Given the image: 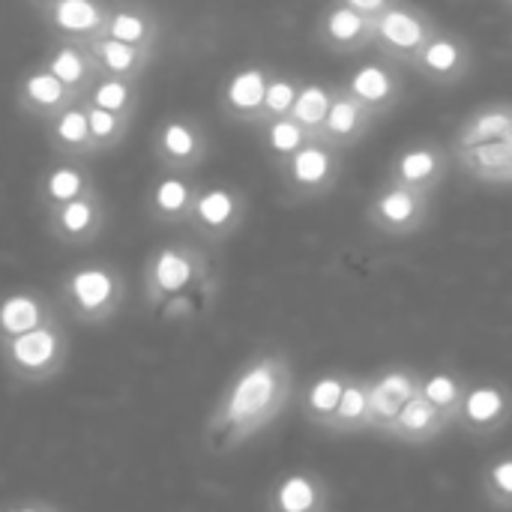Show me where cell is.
<instances>
[{"label": "cell", "instance_id": "6da1fadb", "mask_svg": "<svg viewBox=\"0 0 512 512\" xmlns=\"http://www.w3.org/2000/svg\"><path fill=\"white\" fill-rule=\"evenodd\" d=\"M294 399V366L282 348H261L237 366L213 402L201 444L210 456H228L273 426Z\"/></svg>", "mask_w": 512, "mask_h": 512}, {"label": "cell", "instance_id": "7a4b0ae2", "mask_svg": "<svg viewBox=\"0 0 512 512\" xmlns=\"http://www.w3.org/2000/svg\"><path fill=\"white\" fill-rule=\"evenodd\" d=\"M129 300V282L111 261H84L69 267L57 282V303L81 327H105Z\"/></svg>", "mask_w": 512, "mask_h": 512}, {"label": "cell", "instance_id": "3957f363", "mask_svg": "<svg viewBox=\"0 0 512 512\" xmlns=\"http://www.w3.org/2000/svg\"><path fill=\"white\" fill-rule=\"evenodd\" d=\"M213 261L201 240H174L156 246L141 267V294L150 309L210 285Z\"/></svg>", "mask_w": 512, "mask_h": 512}, {"label": "cell", "instance_id": "277c9868", "mask_svg": "<svg viewBox=\"0 0 512 512\" xmlns=\"http://www.w3.org/2000/svg\"><path fill=\"white\" fill-rule=\"evenodd\" d=\"M69 360H72V339L60 318L24 336L0 342V366L15 387L51 384L66 372Z\"/></svg>", "mask_w": 512, "mask_h": 512}, {"label": "cell", "instance_id": "5b68a950", "mask_svg": "<svg viewBox=\"0 0 512 512\" xmlns=\"http://www.w3.org/2000/svg\"><path fill=\"white\" fill-rule=\"evenodd\" d=\"M438 27L441 21L429 9H423L417 0H399L375 18L372 51L384 57L387 63L408 69V63L438 33Z\"/></svg>", "mask_w": 512, "mask_h": 512}, {"label": "cell", "instance_id": "8992f818", "mask_svg": "<svg viewBox=\"0 0 512 512\" xmlns=\"http://www.w3.org/2000/svg\"><path fill=\"white\" fill-rule=\"evenodd\" d=\"M432 207H435V195L396 186V183H381L378 192L366 204V225L378 237L408 240L429 225Z\"/></svg>", "mask_w": 512, "mask_h": 512}, {"label": "cell", "instance_id": "52a82bcc", "mask_svg": "<svg viewBox=\"0 0 512 512\" xmlns=\"http://www.w3.org/2000/svg\"><path fill=\"white\" fill-rule=\"evenodd\" d=\"M282 189L291 201H315L336 189L342 177V150L312 138L288 162L276 168Z\"/></svg>", "mask_w": 512, "mask_h": 512}, {"label": "cell", "instance_id": "ba28073f", "mask_svg": "<svg viewBox=\"0 0 512 512\" xmlns=\"http://www.w3.org/2000/svg\"><path fill=\"white\" fill-rule=\"evenodd\" d=\"M246 216H249V201L237 186L210 183V186H198L186 228L204 246H222L243 228Z\"/></svg>", "mask_w": 512, "mask_h": 512}, {"label": "cell", "instance_id": "9c48e42d", "mask_svg": "<svg viewBox=\"0 0 512 512\" xmlns=\"http://www.w3.org/2000/svg\"><path fill=\"white\" fill-rule=\"evenodd\" d=\"M150 147L162 171L195 174L210 156V132L195 114H171L156 126Z\"/></svg>", "mask_w": 512, "mask_h": 512}, {"label": "cell", "instance_id": "30bf717a", "mask_svg": "<svg viewBox=\"0 0 512 512\" xmlns=\"http://www.w3.org/2000/svg\"><path fill=\"white\" fill-rule=\"evenodd\" d=\"M474 63H477L474 45L462 33L441 24L438 33L408 63V69L417 78H423V81H429L435 87H453V84L465 81L474 72Z\"/></svg>", "mask_w": 512, "mask_h": 512}, {"label": "cell", "instance_id": "8fae6325", "mask_svg": "<svg viewBox=\"0 0 512 512\" xmlns=\"http://www.w3.org/2000/svg\"><path fill=\"white\" fill-rule=\"evenodd\" d=\"M450 165H453L450 147H444L441 141H432V138H420V141H411L393 153L384 183H396V186H408V189H417L426 195H438L441 183L450 174Z\"/></svg>", "mask_w": 512, "mask_h": 512}, {"label": "cell", "instance_id": "7c38bea8", "mask_svg": "<svg viewBox=\"0 0 512 512\" xmlns=\"http://www.w3.org/2000/svg\"><path fill=\"white\" fill-rule=\"evenodd\" d=\"M42 216H45V231L54 243L81 249V246L96 243L105 234L108 204H105V195L99 192V186H93L90 192H84Z\"/></svg>", "mask_w": 512, "mask_h": 512}, {"label": "cell", "instance_id": "4fadbf2b", "mask_svg": "<svg viewBox=\"0 0 512 512\" xmlns=\"http://www.w3.org/2000/svg\"><path fill=\"white\" fill-rule=\"evenodd\" d=\"M333 504L336 492L330 480L312 468L279 474L264 495V512H333Z\"/></svg>", "mask_w": 512, "mask_h": 512}, {"label": "cell", "instance_id": "5bb4252c", "mask_svg": "<svg viewBox=\"0 0 512 512\" xmlns=\"http://www.w3.org/2000/svg\"><path fill=\"white\" fill-rule=\"evenodd\" d=\"M512 423V390L501 381H471L456 426L471 438H492Z\"/></svg>", "mask_w": 512, "mask_h": 512}, {"label": "cell", "instance_id": "9a60e30c", "mask_svg": "<svg viewBox=\"0 0 512 512\" xmlns=\"http://www.w3.org/2000/svg\"><path fill=\"white\" fill-rule=\"evenodd\" d=\"M348 96H354L366 111H372L378 120L390 114L405 99V75L402 66L387 63L384 57L360 63L348 78L339 84Z\"/></svg>", "mask_w": 512, "mask_h": 512}, {"label": "cell", "instance_id": "2e32d148", "mask_svg": "<svg viewBox=\"0 0 512 512\" xmlns=\"http://www.w3.org/2000/svg\"><path fill=\"white\" fill-rule=\"evenodd\" d=\"M420 372L423 369L393 363L369 375V432L387 435L402 405L420 393Z\"/></svg>", "mask_w": 512, "mask_h": 512}, {"label": "cell", "instance_id": "e0dca14e", "mask_svg": "<svg viewBox=\"0 0 512 512\" xmlns=\"http://www.w3.org/2000/svg\"><path fill=\"white\" fill-rule=\"evenodd\" d=\"M372 30L375 18L357 12L342 0H327L318 12L312 39L330 54H360L372 48Z\"/></svg>", "mask_w": 512, "mask_h": 512}, {"label": "cell", "instance_id": "ac0fdd59", "mask_svg": "<svg viewBox=\"0 0 512 512\" xmlns=\"http://www.w3.org/2000/svg\"><path fill=\"white\" fill-rule=\"evenodd\" d=\"M270 72L261 63H246L237 66L219 90V114L231 123L240 126H258L261 123V108L270 84Z\"/></svg>", "mask_w": 512, "mask_h": 512}, {"label": "cell", "instance_id": "d6986e66", "mask_svg": "<svg viewBox=\"0 0 512 512\" xmlns=\"http://www.w3.org/2000/svg\"><path fill=\"white\" fill-rule=\"evenodd\" d=\"M111 12V0H54L51 6L36 9L39 21L54 39L87 42L102 36Z\"/></svg>", "mask_w": 512, "mask_h": 512}, {"label": "cell", "instance_id": "ffe728a7", "mask_svg": "<svg viewBox=\"0 0 512 512\" xmlns=\"http://www.w3.org/2000/svg\"><path fill=\"white\" fill-rule=\"evenodd\" d=\"M75 99H81V93H75L69 84H63L57 75H51L39 63L24 69L21 78L15 81V105L27 120H36V123H45L48 117H54Z\"/></svg>", "mask_w": 512, "mask_h": 512}, {"label": "cell", "instance_id": "44dd1931", "mask_svg": "<svg viewBox=\"0 0 512 512\" xmlns=\"http://www.w3.org/2000/svg\"><path fill=\"white\" fill-rule=\"evenodd\" d=\"M42 135H45V144L54 153V159H90V156H96L84 99H75L63 111L48 117L42 123Z\"/></svg>", "mask_w": 512, "mask_h": 512}, {"label": "cell", "instance_id": "7402d4cb", "mask_svg": "<svg viewBox=\"0 0 512 512\" xmlns=\"http://www.w3.org/2000/svg\"><path fill=\"white\" fill-rule=\"evenodd\" d=\"M102 36H111L126 45L156 54L162 42V18L144 0H111V12H108Z\"/></svg>", "mask_w": 512, "mask_h": 512}, {"label": "cell", "instance_id": "603a6c76", "mask_svg": "<svg viewBox=\"0 0 512 512\" xmlns=\"http://www.w3.org/2000/svg\"><path fill=\"white\" fill-rule=\"evenodd\" d=\"M378 123V117L372 111H366L354 96H348L339 84L333 90V102H330V111L324 117V126L318 132V141L336 147V150H354L369 132L372 126Z\"/></svg>", "mask_w": 512, "mask_h": 512}, {"label": "cell", "instance_id": "cb8c5ba5", "mask_svg": "<svg viewBox=\"0 0 512 512\" xmlns=\"http://www.w3.org/2000/svg\"><path fill=\"white\" fill-rule=\"evenodd\" d=\"M57 318V303L36 288H12L0 294V342L24 336Z\"/></svg>", "mask_w": 512, "mask_h": 512}, {"label": "cell", "instance_id": "d4e9b609", "mask_svg": "<svg viewBox=\"0 0 512 512\" xmlns=\"http://www.w3.org/2000/svg\"><path fill=\"white\" fill-rule=\"evenodd\" d=\"M198 183L183 171H162L147 192V216L156 225H189Z\"/></svg>", "mask_w": 512, "mask_h": 512}, {"label": "cell", "instance_id": "484cf974", "mask_svg": "<svg viewBox=\"0 0 512 512\" xmlns=\"http://www.w3.org/2000/svg\"><path fill=\"white\" fill-rule=\"evenodd\" d=\"M96 186L93 171L87 168V159H54V165H48L39 180H36V204L42 213L90 192Z\"/></svg>", "mask_w": 512, "mask_h": 512}, {"label": "cell", "instance_id": "4316f807", "mask_svg": "<svg viewBox=\"0 0 512 512\" xmlns=\"http://www.w3.org/2000/svg\"><path fill=\"white\" fill-rule=\"evenodd\" d=\"M450 426H456L450 417H444L438 408H432L420 393L414 399H408L399 411V417L393 420V426L387 429L384 438H390L393 444L402 447H429L435 444Z\"/></svg>", "mask_w": 512, "mask_h": 512}, {"label": "cell", "instance_id": "83f0119b", "mask_svg": "<svg viewBox=\"0 0 512 512\" xmlns=\"http://www.w3.org/2000/svg\"><path fill=\"white\" fill-rule=\"evenodd\" d=\"M512 132V99H495V102H483L480 108L468 111L462 117V123L453 132L450 141V153L495 141L501 135Z\"/></svg>", "mask_w": 512, "mask_h": 512}, {"label": "cell", "instance_id": "f1b7e54d", "mask_svg": "<svg viewBox=\"0 0 512 512\" xmlns=\"http://www.w3.org/2000/svg\"><path fill=\"white\" fill-rule=\"evenodd\" d=\"M456 165L477 183H492V186H510L512 177V132L495 138V141H486V144H477V147H468V150H459L453 153Z\"/></svg>", "mask_w": 512, "mask_h": 512}, {"label": "cell", "instance_id": "f546056e", "mask_svg": "<svg viewBox=\"0 0 512 512\" xmlns=\"http://www.w3.org/2000/svg\"><path fill=\"white\" fill-rule=\"evenodd\" d=\"M84 48L90 51V57L102 75H117V78H129V81H141L156 57L153 51L126 45L111 36H93L84 42Z\"/></svg>", "mask_w": 512, "mask_h": 512}, {"label": "cell", "instance_id": "4dcf8cb0", "mask_svg": "<svg viewBox=\"0 0 512 512\" xmlns=\"http://www.w3.org/2000/svg\"><path fill=\"white\" fill-rule=\"evenodd\" d=\"M42 69H48L51 75H57L63 84H69L75 93L84 96V90L99 78V69L90 57V51L84 48V42H66V39H54V45L42 54L39 60Z\"/></svg>", "mask_w": 512, "mask_h": 512}, {"label": "cell", "instance_id": "1f68e13d", "mask_svg": "<svg viewBox=\"0 0 512 512\" xmlns=\"http://www.w3.org/2000/svg\"><path fill=\"white\" fill-rule=\"evenodd\" d=\"M348 375H351V372L330 369V372L318 375L312 384L303 387V393H300V414H303L306 423H312V426H318V429H327V423H330V417L336 414L339 399H342V393H345Z\"/></svg>", "mask_w": 512, "mask_h": 512}, {"label": "cell", "instance_id": "d6a6232c", "mask_svg": "<svg viewBox=\"0 0 512 512\" xmlns=\"http://www.w3.org/2000/svg\"><path fill=\"white\" fill-rule=\"evenodd\" d=\"M471 381L468 375L456 372V369H432V372H420V396L438 408L444 417H450L456 423L459 417V408L465 402V393H468Z\"/></svg>", "mask_w": 512, "mask_h": 512}, {"label": "cell", "instance_id": "836d02e7", "mask_svg": "<svg viewBox=\"0 0 512 512\" xmlns=\"http://www.w3.org/2000/svg\"><path fill=\"white\" fill-rule=\"evenodd\" d=\"M327 432L333 435H354L369 432V375H348L345 393L339 399L336 414L327 423Z\"/></svg>", "mask_w": 512, "mask_h": 512}, {"label": "cell", "instance_id": "e575fe53", "mask_svg": "<svg viewBox=\"0 0 512 512\" xmlns=\"http://www.w3.org/2000/svg\"><path fill=\"white\" fill-rule=\"evenodd\" d=\"M138 84L141 81H129V78H117V75H102L99 72V78L84 90L81 99L90 102V105H96V108H105L111 114H120L126 120H135L138 102H141Z\"/></svg>", "mask_w": 512, "mask_h": 512}, {"label": "cell", "instance_id": "d590c367", "mask_svg": "<svg viewBox=\"0 0 512 512\" xmlns=\"http://www.w3.org/2000/svg\"><path fill=\"white\" fill-rule=\"evenodd\" d=\"M258 135H261V147L273 165V171L288 162L306 141H312V135L288 114V117H279V120H267L258 126Z\"/></svg>", "mask_w": 512, "mask_h": 512}, {"label": "cell", "instance_id": "8d00e7d4", "mask_svg": "<svg viewBox=\"0 0 512 512\" xmlns=\"http://www.w3.org/2000/svg\"><path fill=\"white\" fill-rule=\"evenodd\" d=\"M333 84H324V81H300V90H297V99H294V108H291V117L312 135L318 138L321 126H324V117L330 111V102H333Z\"/></svg>", "mask_w": 512, "mask_h": 512}, {"label": "cell", "instance_id": "74e56055", "mask_svg": "<svg viewBox=\"0 0 512 512\" xmlns=\"http://www.w3.org/2000/svg\"><path fill=\"white\" fill-rule=\"evenodd\" d=\"M480 489L492 510L512 512V450L486 462L480 474Z\"/></svg>", "mask_w": 512, "mask_h": 512}, {"label": "cell", "instance_id": "f35d334b", "mask_svg": "<svg viewBox=\"0 0 512 512\" xmlns=\"http://www.w3.org/2000/svg\"><path fill=\"white\" fill-rule=\"evenodd\" d=\"M300 75L294 72H270V84H267V96H264V108H261V123L267 120H279V117H288L291 108H294V99H297V90H300ZM258 123V126H261ZM255 126V129H258Z\"/></svg>", "mask_w": 512, "mask_h": 512}, {"label": "cell", "instance_id": "ab89813d", "mask_svg": "<svg viewBox=\"0 0 512 512\" xmlns=\"http://www.w3.org/2000/svg\"><path fill=\"white\" fill-rule=\"evenodd\" d=\"M84 105H87V120H90V135H93V144H96V156L108 153V150H117L126 141L132 120H126L120 114H111L105 108H96L90 102H84Z\"/></svg>", "mask_w": 512, "mask_h": 512}, {"label": "cell", "instance_id": "60d3db41", "mask_svg": "<svg viewBox=\"0 0 512 512\" xmlns=\"http://www.w3.org/2000/svg\"><path fill=\"white\" fill-rule=\"evenodd\" d=\"M0 512H66V510H63V507H57L54 501H45V498H18V501L3 504Z\"/></svg>", "mask_w": 512, "mask_h": 512}, {"label": "cell", "instance_id": "b9f144b4", "mask_svg": "<svg viewBox=\"0 0 512 512\" xmlns=\"http://www.w3.org/2000/svg\"><path fill=\"white\" fill-rule=\"evenodd\" d=\"M342 3H348V6H354L357 12H363V15H369V18H378L381 12H387L393 3H399V0H342Z\"/></svg>", "mask_w": 512, "mask_h": 512}, {"label": "cell", "instance_id": "7bdbcfd3", "mask_svg": "<svg viewBox=\"0 0 512 512\" xmlns=\"http://www.w3.org/2000/svg\"><path fill=\"white\" fill-rule=\"evenodd\" d=\"M27 3H30V6H33V12H36V9H42V6H51L54 0H27Z\"/></svg>", "mask_w": 512, "mask_h": 512}, {"label": "cell", "instance_id": "ee69618b", "mask_svg": "<svg viewBox=\"0 0 512 512\" xmlns=\"http://www.w3.org/2000/svg\"><path fill=\"white\" fill-rule=\"evenodd\" d=\"M501 6H504V9H510V12H512V0H501Z\"/></svg>", "mask_w": 512, "mask_h": 512}, {"label": "cell", "instance_id": "f6af8a7d", "mask_svg": "<svg viewBox=\"0 0 512 512\" xmlns=\"http://www.w3.org/2000/svg\"><path fill=\"white\" fill-rule=\"evenodd\" d=\"M510 186H512V177H510Z\"/></svg>", "mask_w": 512, "mask_h": 512}]
</instances>
